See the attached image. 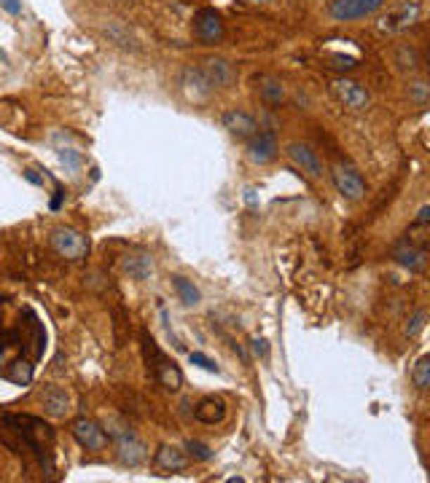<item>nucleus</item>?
<instances>
[{
  "instance_id": "nucleus-1",
  "label": "nucleus",
  "mask_w": 430,
  "mask_h": 483,
  "mask_svg": "<svg viewBox=\"0 0 430 483\" xmlns=\"http://www.w3.org/2000/svg\"><path fill=\"white\" fill-rule=\"evenodd\" d=\"M0 438L6 446H11L16 454H30L38 459L44 472H54L51 465V443H54V430L51 424L35 416H0Z\"/></svg>"
},
{
  "instance_id": "nucleus-2",
  "label": "nucleus",
  "mask_w": 430,
  "mask_h": 483,
  "mask_svg": "<svg viewBox=\"0 0 430 483\" xmlns=\"http://www.w3.org/2000/svg\"><path fill=\"white\" fill-rule=\"evenodd\" d=\"M143 355H145V362H148L151 376H154L164 390L178 392V390L183 387V373H181V368L175 365V360H169L167 355L159 349V344H156L148 333H143Z\"/></svg>"
},
{
  "instance_id": "nucleus-3",
  "label": "nucleus",
  "mask_w": 430,
  "mask_h": 483,
  "mask_svg": "<svg viewBox=\"0 0 430 483\" xmlns=\"http://www.w3.org/2000/svg\"><path fill=\"white\" fill-rule=\"evenodd\" d=\"M107 440L113 443L116 459L124 468H138L148 459V446L129 430V427H116L113 432H107Z\"/></svg>"
},
{
  "instance_id": "nucleus-4",
  "label": "nucleus",
  "mask_w": 430,
  "mask_h": 483,
  "mask_svg": "<svg viewBox=\"0 0 430 483\" xmlns=\"http://www.w3.org/2000/svg\"><path fill=\"white\" fill-rule=\"evenodd\" d=\"M331 183H334L339 197L344 201H353V204L363 201L366 194H369V185L363 180V175L347 161H339V164L331 166Z\"/></svg>"
},
{
  "instance_id": "nucleus-5",
  "label": "nucleus",
  "mask_w": 430,
  "mask_h": 483,
  "mask_svg": "<svg viewBox=\"0 0 430 483\" xmlns=\"http://www.w3.org/2000/svg\"><path fill=\"white\" fill-rule=\"evenodd\" d=\"M331 97L337 100L341 107H347L350 113H366L371 105V94L363 84H358L353 78H344L339 76L331 81Z\"/></svg>"
},
{
  "instance_id": "nucleus-6",
  "label": "nucleus",
  "mask_w": 430,
  "mask_h": 483,
  "mask_svg": "<svg viewBox=\"0 0 430 483\" xmlns=\"http://www.w3.org/2000/svg\"><path fill=\"white\" fill-rule=\"evenodd\" d=\"M51 247L57 250V256L67 258V260H84L89 256V239L70 226H57L51 231Z\"/></svg>"
},
{
  "instance_id": "nucleus-7",
  "label": "nucleus",
  "mask_w": 430,
  "mask_h": 483,
  "mask_svg": "<svg viewBox=\"0 0 430 483\" xmlns=\"http://www.w3.org/2000/svg\"><path fill=\"white\" fill-rule=\"evenodd\" d=\"M70 435L76 438V443L84 449V451H105L107 449V432L94 422V419H86V416H78L70 422Z\"/></svg>"
},
{
  "instance_id": "nucleus-8",
  "label": "nucleus",
  "mask_w": 430,
  "mask_h": 483,
  "mask_svg": "<svg viewBox=\"0 0 430 483\" xmlns=\"http://www.w3.org/2000/svg\"><path fill=\"white\" fill-rule=\"evenodd\" d=\"M191 30L202 46H215L223 41V19L215 8H200L191 19Z\"/></svg>"
},
{
  "instance_id": "nucleus-9",
  "label": "nucleus",
  "mask_w": 430,
  "mask_h": 483,
  "mask_svg": "<svg viewBox=\"0 0 430 483\" xmlns=\"http://www.w3.org/2000/svg\"><path fill=\"white\" fill-rule=\"evenodd\" d=\"M387 0H334L328 6V14L334 22H355V19H366L374 16L379 8H384Z\"/></svg>"
},
{
  "instance_id": "nucleus-10",
  "label": "nucleus",
  "mask_w": 430,
  "mask_h": 483,
  "mask_svg": "<svg viewBox=\"0 0 430 483\" xmlns=\"http://www.w3.org/2000/svg\"><path fill=\"white\" fill-rule=\"evenodd\" d=\"M181 89H183V94L191 100V102H207L210 97H213V84H210V78L204 76V70L202 67H183V73H181Z\"/></svg>"
},
{
  "instance_id": "nucleus-11",
  "label": "nucleus",
  "mask_w": 430,
  "mask_h": 483,
  "mask_svg": "<svg viewBox=\"0 0 430 483\" xmlns=\"http://www.w3.org/2000/svg\"><path fill=\"white\" fill-rule=\"evenodd\" d=\"M245 153H247V159H250L253 164H259V166L272 164V161L277 159V153H280V145H277L275 132H269V129H263V132H261V129H259L256 135L247 140Z\"/></svg>"
},
{
  "instance_id": "nucleus-12",
  "label": "nucleus",
  "mask_w": 430,
  "mask_h": 483,
  "mask_svg": "<svg viewBox=\"0 0 430 483\" xmlns=\"http://www.w3.org/2000/svg\"><path fill=\"white\" fill-rule=\"evenodd\" d=\"M288 159L293 161V166H299V169H301L307 178H312V180L322 178L320 153L315 151L309 143H301V140L291 143V145H288Z\"/></svg>"
},
{
  "instance_id": "nucleus-13",
  "label": "nucleus",
  "mask_w": 430,
  "mask_h": 483,
  "mask_svg": "<svg viewBox=\"0 0 430 483\" xmlns=\"http://www.w3.org/2000/svg\"><path fill=\"white\" fill-rule=\"evenodd\" d=\"M221 124H223V129H226L234 140H250V137L261 129L259 121L253 119L247 110H240V107L226 110V113L221 116Z\"/></svg>"
},
{
  "instance_id": "nucleus-14",
  "label": "nucleus",
  "mask_w": 430,
  "mask_h": 483,
  "mask_svg": "<svg viewBox=\"0 0 430 483\" xmlns=\"http://www.w3.org/2000/svg\"><path fill=\"white\" fill-rule=\"evenodd\" d=\"M200 67L204 70V76L210 78L213 89H231L237 84V67L223 57H207V60H202Z\"/></svg>"
},
{
  "instance_id": "nucleus-15",
  "label": "nucleus",
  "mask_w": 430,
  "mask_h": 483,
  "mask_svg": "<svg viewBox=\"0 0 430 483\" xmlns=\"http://www.w3.org/2000/svg\"><path fill=\"white\" fill-rule=\"evenodd\" d=\"M154 470H159V472H164V475H169V472H183V470H188V465H191V459H188V454L181 451L178 446H159L154 454Z\"/></svg>"
},
{
  "instance_id": "nucleus-16",
  "label": "nucleus",
  "mask_w": 430,
  "mask_h": 483,
  "mask_svg": "<svg viewBox=\"0 0 430 483\" xmlns=\"http://www.w3.org/2000/svg\"><path fill=\"white\" fill-rule=\"evenodd\" d=\"M393 258L398 260L400 266H406L409 272H425V266H428V247H417V244L403 239L393 250Z\"/></svg>"
},
{
  "instance_id": "nucleus-17",
  "label": "nucleus",
  "mask_w": 430,
  "mask_h": 483,
  "mask_svg": "<svg viewBox=\"0 0 430 483\" xmlns=\"http://www.w3.org/2000/svg\"><path fill=\"white\" fill-rule=\"evenodd\" d=\"M417 19H419V6H417V3H403V6H398L387 19H382V30L403 32V30H409Z\"/></svg>"
},
{
  "instance_id": "nucleus-18",
  "label": "nucleus",
  "mask_w": 430,
  "mask_h": 483,
  "mask_svg": "<svg viewBox=\"0 0 430 483\" xmlns=\"http://www.w3.org/2000/svg\"><path fill=\"white\" fill-rule=\"evenodd\" d=\"M393 65L398 73H417L422 67V54L415 44H398L393 48Z\"/></svg>"
},
{
  "instance_id": "nucleus-19",
  "label": "nucleus",
  "mask_w": 430,
  "mask_h": 483,
  "mask_svg": "<svg viewBox=\"0 0 430 483\" xmlns=\"http://www.w3.org/2000/svg\"><path fill=\"white\" fill-rule=\"evenodd\" d=\"M38 397H41V403L46 408V413H51V416H65L70 411V397H67V392L60 390V387H54V384L44 387Z\"/></svg>"
},
{
  "instance_id": "nucleus-20",
  "label": "nucleus",
  "mask_w": 430,
  "mask_h": 483,
  "mask_svg": "<svg viewBox=\"0 0 430 483\" xmlns=\"http://www.w3.org/2000/svg\"><path fill=\"white\" fill-rule=\"evenodd\" d=\"M194 416L202 424H221L226 419V403L221 397H204L194 408Z\"/></svg>"
},
{
  "instance_id": "nucleus-21",
  "label": "nucleus",
  "mask_w": 430,
  "mask_h": 483,
  "mask_svg": "<svg viewBox=\"0 0 430 483\" xmlns=\"http://www.w3.org/2000/svg\"><path fill=\"white\" fill-rule=\"evenodd\" d=\"M124 272L129 274L132 279L145 282L154 274V258L151 256H126L124 258Z\"/></svg>"
},
{
  "instance_id": "nucleus-22",
  "label": "nucleus",
  "mask_w": 430,
  "mask_h": 483,
  "mask_svg": "<svg viewBox=\"0 0 430 483\" xmlns=\"http://www.w3.org/2000/svg\"><path fill=\"white\" fill-rule=\"evenodd\" d=\"M172 287H175V293H178V298H181V303H183L185 309L200 306L202 293H200V287L194 285L191 279H185V277H181V274H175V277H172Z\"/></svg>"
},
{
  "instance_id": "nucleus-23",
  "label": "nucleus",
  "mask_w": 430,
  "mask_h": 483,
  "mask_svg": "<svg viewBox=\"0 0 430 483\" xmlns=\"http://www.w3.org/2000/svg\"><path fill=\"white\" fill-rule=\"evenodd\" d=\"M256 84H259V97L266 105H280L285 100V86L275 76H261Z\"/></svg>"
},
{
  "instance_id": "nucleus-24",
  "label": "nucleus",
  "mask_w": 430,
  "mask_h": 483,
  "mask_svg": "<svg viewBox=\"0 0 430 483\" xmlns=\"http://www.w3.org/2000/svg\"><path fill=\"white\" fill-rule=\"evenodd\" d=\"M412 384H415L419 392H428V387H430V357L428 355H422V357L417 360L415 368H412Z\"/></svg>"
},
{
  "instance_id": "nucleus-25",
  "label": "nucleus",
  "mask_w": 430,
  "mask_h": 483,
  "mask_svg": "<svg viewBox=\"0 0 430 483\" xmlns=\"http://www.w3.org/2000/svg\"><path fill=\"white\" fill-rule=\"evenodd\" d=\"M425 325H428V312L425 309H419V312H415L412 317L406 319V328H403V336L412 341V338H417L419 333L425 331Z\"/></svg>"
},
{
  "instance_id": "nucleus-26",
  "label": "nucleus",
  "mask_w": 430,
  "mask_h": 483,
  "mask_svg": "<svg viewBox=\"0 0 430 483\" xmlns=\"http://www.w3.org/2000/svg\"><path fill=\"white\" fill-rule=\"evenodd\" d=\"M185 454H188V459H194V462H210V459H213V449H210L207 443H202V440H188V443H185Z\"/></svg>"
},
{
  "instance_id": "nucleus-27",
  "label": "nucleus",
  "mask_w": 430,
  "mask_h": 483,
  "mask_svg": "<svg viewBox=\"0 0 430 483\" xmlns=\"http://www.w3.org/2000/svg\"><path fill=\"white\" fill-rule=\"evenodd\" d=\"M60 161L67 172H78L81 164H84V159H81V153L76 148H60Z\"/></svg>"
},
{
  "instance_id": "nucleus-28",
  "label": "nucleus",
  "mask_w": 430,
  "mask_h": 483,
  "mask_svg": "<svg viewBox=\"0 0 430 483\" xmlns=\"http://www.w3.org/2000/svg\"><path fill=\"white\" fill-rule=\"evenodd\" d=\"M428 84L425 81H415V84H409V89H406V94H409V100L412 102H417V105H425L428 102Z\"/></svg>"
},
{
  "instance_id": "nucleus-29",
  "label": "nucleus",
  "mask_w": 430,
  "mask_h": 483,
  "mask_svg": "<svg viewBox=\"0 0 430 483\" xmlns=\"http://www.w3.org/2000/svg\"><path fill=\"white\" fill-rule=\"evenodd\" d=\"M188 357H191V362H194V365H200L202 371H207V373H221V371H218V365H215V362L210 360L207 355H202V352H191Z\"/></svg>"
},
{
  "instance_id": "nucleus-30",
  "label": "nucleus",
  "mask_w": 430,
  "mask_h": 483,
  "mask_svg": "<svg viewBox=\"0 0 430 483\" xmlns=\"http://www.w3.org/2000/svg\"><path fill=\"white\" fill-rule=\"evenodd\" d=\"M250 347H253V352H256L261 360L269 357V341H266V338H253V341H250Z\"/></svg>"
},
{
  "instance_id": "nucleus-31",
  "label": "nucleus",
  "mask_w": 430,
  "mask_h": 483,
  "mask_svg": "<svg viewBox=\"0 0 430 483\" xmlns=\"http://www.w3.org/2000/svg\"><path fill=\"white\" fill-rule=\"evenodd\" d=\"M0 8H3L6 14L19 16L22 14V0H0Z\"/></svg>"
},
{
  "instance_id": "nucleus-32",
  "label": "nucleus",
  "mask_w": 430,
  "mask_h": 483,
  "mask_svg": "<svg viewBox=\"0 0 430 483\" xmlns=\"http://www.w3.org/2000/svg\"><path fill=\"white\" fill-rule=\"evenodd\" d=\"M62 201H65V188H62V185H57V191H54V199H51V210H60Z\"/></svg>"
},
{
  "instance_id": "nucleus-33",
  "label": "nucleus",
  "mask_w": 430,
  "mask_h": 483,
  "mask_svg": "<svg viewBox=\"0 0 430 483\" xmlns=\"http://www.w3.org/2000/svg\"><path fill=\"white\" fill-rule=\"evenodd\" d=\"M415 223H425V226H430V207H428V204H422V207H419Z\"/></svg>"
},
{
  "instance_id": "nucleus-34",
  "label": "nucleus",
  "mask_w": 430,
  "mask_h": 483,
  "mask_svg": "<svg viewBox=\"0 0 430 483\" xmlns=\"http://www.w3.org/2000/svg\"><path fill=\"white\" fill-rule=\"evenodd\" d=\"M25 178H27L32 185H44V178H38V175H35V169H27V172H25Z\"/></svg>"
},
{
  "instance_id": "nucleus-35",
  "label": "nucleus",
  "mask_w": 430,
  "mask_h": 483,
  "mask_svg": "<svg viewBox=\"0 0 430 483\" xmlns=\"http://www.w3.org/2000/svg\"><path fill=\"white\" fill-rule=\"evenodd\" d=\"M253 3H261L263 6V3H275V0H253Z\"/></svg>"
}]
</instances>
